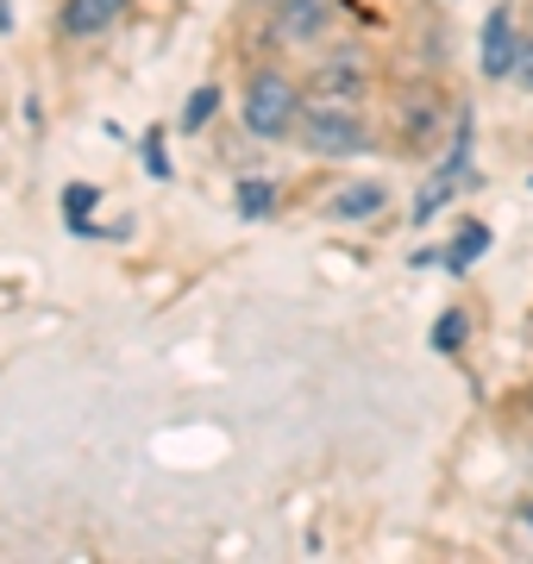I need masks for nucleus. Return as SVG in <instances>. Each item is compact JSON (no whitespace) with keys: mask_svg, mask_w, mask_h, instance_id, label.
<instances>
[{"mask_svg":"<svg viewBox=\"0 0 533 564\" xmlns=\"http://www.w3.org/2000/svg\"><path fill=\"white\" fill-rule=\"evenodd\" d=\"M302 144H308L314 158H358L370 144V126H365V107L346 101V95H314L302 107V120H295Z\"/></svg>","mask_w":533,"mask_h":564,"instance_id":"nucleus-1","label":"nucleus"},{"mask_svg":"<svg viewBox=\"0 0 533 564\" xmlns=\"http://www.w3.org/2000/svg\"><path fill=\"white\" fill-rule=\"evenodd\" d=\"M302 88L283 76V69H258V76L246 82V126L258 132V139H289L295 132V120H302Z\"/></svg>","mask_w":533,"mask_h":564,"instance_id":"nucleus-2","label":"nucleus"},{"mask_svg":"<svg viewBox=\"0 0 533 564\" xmlns=\"http://www.w3.org/2000/svg\"><path fill=\"white\" fill-rule=\"evenodd\" d=\"M477 63H483V76H490V82L514 76V63H521V39H514L509 7H496L490 20H483V39H477Z\"/></svg>","mask_w":533,"mask_h":564,"instance_id":"nucleus-3","label":"nucleus"},{"mask_svg":"<svg viewBox=\"0 0 533 564\" xmlns=\"http://www.w3.org/2000/svg\"><path fill=\"white\" fill-rule=\"evenodd\" d=\"M333 13H339V0H276V39L308 44L333 25Z\"/></svg>","mask_w":533,"mask_h":564,"instance_id":"nucleus-4","label":"nucleus"},{"mask_svg":"<svg viewBox=\"0 0 533 564\" xmlns=\"http://www.w3.org/2000/svg\"><path fill=\"white\" fill-rule=\"evenodd\" d=\"M132 0H63V39H101L126 20Z\"/></svg>","mask_w":533,"mask_h":564,"instance_id":"nucleus-5","label":"nucleus"},{"mask_svg":"<svg viewBox=\"0 0 533 564\" xmlns=\"http://www.w3.org/2000/svg\"><path fill=\"white\" fill-rule=\"evenodd\" d=\"M314 95H346V101H358V95H365V51L320 57V69H314Z\"/></svg>","mask_w":533,"mask_h":564,"instance_id":"nucleus-6","label":"nucleus"},{"mask_svg":"<svg viewBox=\"0 0 533 564\" xmlns=\"http://www.w3.org/2000/svg\"><path fill=\"white\" fill-rule=\"evenodd\" d=\"M383 207V182H346V188H333L327 214L333 220H370Z\"/></svg>","mask_w":533,"mask_h":564,"instance_id":"nucleus-7","label":"nucleus"},{"mask_svg":"<svg viewBox=\"0 0 533 564\" xmlns=\"http://www.w3.org/2000/svg\"><path fill=\"white\" fill-rule=\"evenodd\" d=\"M483 245H490V232H483V226H465V232H458V239H452L446 263H452V270H465V263H471L477 251H483Z\"/></svg>","mask_w":533,"mask_h":564,"instance_id":"nucleus-8","label":"nucleus"},{"mask_svg":"<svg viewBox=\"0 0 533 564\" xmlns=\"http://www.w3.org/2000/svg\"><path fill=\"white\" fill-rule=\"evenodd\" d=\"M270 202H276V188L270 182H239V214H251V220H264Z\"/></svg>","mask_w":533,"mask_h":564,"instance_id":"nucleus-9","label":"nucleus"},{"mask_svg":"<svg viewBox=\"0 0 533 564\" xmlns=\"http://www.w3.org/2000/svg\"><path fill=\"white\" fill-rule=\"evenodd\" d=\"M214 107H220V88H195V101L183 107V132H202Z\"/></svg>","mask_w":533,"mask_h":564,"instance_id":"nucleus-10","label":"nucleus"},{"mask_svg":"<svg viewBox=\"0 0 533 564\" xmlns=\"http://www.w3.org/2000/svg\"><path fill=\"white\" fill-rule=\"evenodd\" d=\"M458 339H465V321H458V314H452L446 326H433V345H446V351H452Z\"/></svg>","mask_w":533,"mask_h":564,"instance_id":"nucleus-11","label":"nucleus"},{"mask_svg":"<svg viewBox=\"0 0 533 564\" xmlns=\"http://www.w3.org/2000/svg\"><path fill=\"white\" fill-rule=\"evenodd\" d=\"M514 82H527V88H533V39H521V63H514Z\"/></svg>","mask_w":533,"mask_h":564,"instance_id":"nucleus-12","label":"nucleus"},{"mask_svg":"<svg viewBox=\"0 0 533 564\" xmlns=\"http://www.w3.org/2000/svg\"><path fill=\"white\" fill-rule=\"evenodd\" d=\"M258 7H276V0H258Z\"/></svg>","mask_w":533,"mask_h":564,"instance_id":"nucleus-13","label":"nucleus"}]
</instances>
